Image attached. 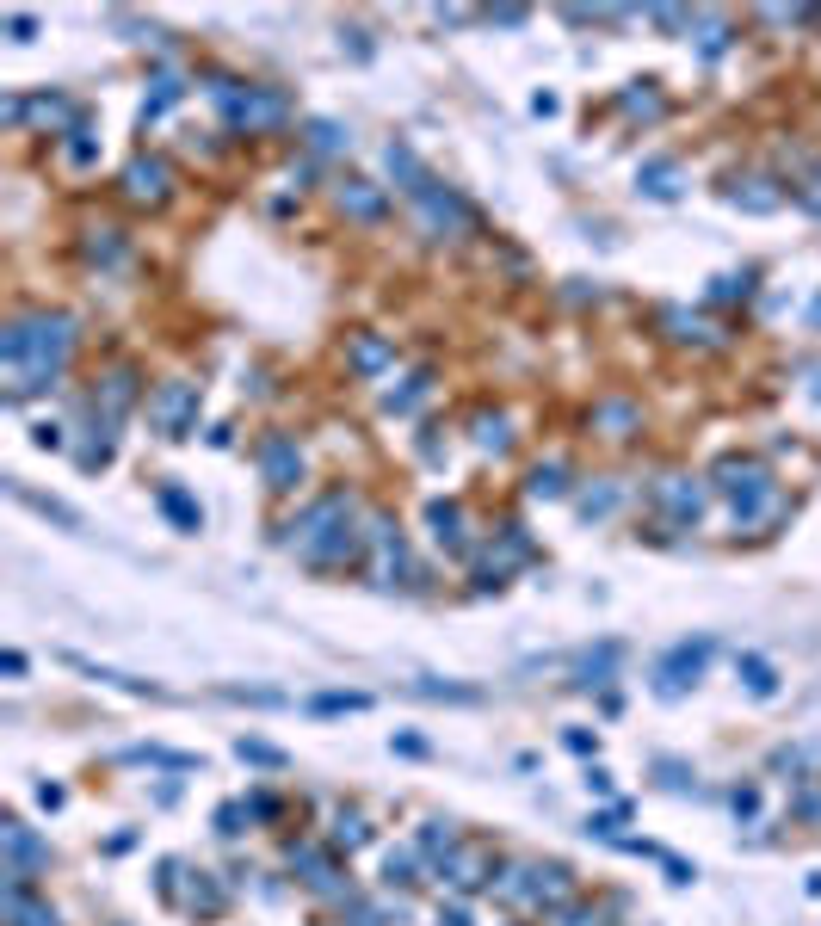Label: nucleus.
Segmentation results:
<instances>
[{
    "label": "nucleus",
    "mask_w": 821,
    "mask_h": 926,
    "mask_svg": "<svg viewBox=\"0 0 821 926\" xmlns=\"http://www.w3.org/2000/svg\"><path fill=\"white\" fill-rule=\"evenodd\" d=\"M75 352V315L25 309L0 328V365H7V402H25L38 389H56Z\"/></svg>",
    "instance_id": "nucleus-1"
},
{
    "label": "nucleus",
    "mask_w": 821,
    "mask_h": 926,
    "mask_svg": "<svg viewBox=\"0 0 821 926\" xmlns=\"http://www.w3.org/2000/svg\"><path fill=\"white\" fill-rule=\"evenodd\" d=\"M284 544L297 550V562H309V568H340V562H352L359 556V544H365V531H359V519H352V494H321V501H309L291 525H284Z\"/></svg>",
    "instance_id": "nucleus-2"
},
{
    "label": "nucleus",
    "mask_w": 821,
    "mask_h": 926,
    "mask_svg": "<svg viewBox=\"0 0 821 926\" xmlns=\"http://www.w3.org/2000/svg\"><path fill=\"white\" fill-rule=\"evenodd\" d=\"M210 105L223 112L229 130H247V136H260V130H278L284 118H291V99H284L278 87H247V81H223V75H210Z\"/></svg>",
    "instance_id": "nucleus-3"
},
{
    "label": "nucleus",
    "mask_w": 821,
    "mask_h": 926,
    "mask_svg": "<svg viewBox=\"0 0 821 926\" xmlns=\"http://www.w3.org/2000/svg\"><path fill=\"white\" fill-rule=\"evenodd\" d=\"M717 494H723L729 513H735V531L760 525L778 507V482H772V470H766L760 457H723L717 463Z\"/></svg>",
    "instance_id": "nucleus-4"
},
{
    "label": "nucleus",
    "mask_w": 821,
    "mask_h": 926,
    "mask_svg": "<svg viewBox=\"0 0 821 926\" xmlns=\"http://www.w3.org/2000/svg\"><path fill=\"white\" fill-rule=\"evenodd\" d=\"M568 889H575L568 865H513V871L494 877V896L507 908H556Z\"/></svg>",
    "instance_id": "nucleus-5"
},
{
    "label": "nucleus",
    "mask_w": 821,
    "mask_h": 926,
    "mask_svg": "<svg viewBox=\"0 0 821 926\" xmlns=\"http://www.w3.org/2000/svg\"><path fill=\"white\" fill-rule=\"evenodd\" d=\"M198 408H204V389L186 383V377H167V383L149 389V426L161 439H186L198 426Z\"/></svg>",
    "instance_id": "nucleus-6"
},
{
    "label": "nucleus",
    "mask_w": 821,
    "mask_h": 926,
    "mask_svg": "<svg viewBox=\"0 0 821 926\" xmlns=\"http://www.w3.org/2000/svg\"><path fill=\"white\" fill-rule=\"evenodd\" d=\"M710 655H717V643L710 636H686V643H673L667 655H661V667H655V698H686L698 680H704V667H710Z\"/></svg>",
    "instance_id": "nucleus-7"
},
{
    "label": "nucleus",
    "mask_w": 821,
    "mask_h": 926,
    "mask_svg": "<svg viewBox=\"0 0 821 926\" xmlns=\"http://www.w3.org/2000/svg\"><path fill=\"white\" fill-rule=\"evenodd\" d=\"M254 457H260V476H266L272 494H297L303 488V451H297L291 433H266L254 445Z\"/></svg>",
    "instance_id": "nucleus-8"
},
{
    "label": "nucleus",
    "mask_w": 821,
    "mask_h": 926,
    "mask_svg": "<svg viewBox=\"0 0 821 926\" xmlns=\"http://www.w3.org/2000/svg\"><path fill=\"white\" fill-rule=\"evenodd\" d=\"M0 846H7V883H31L38 871H50V846L31 834L19 815H7V822H0Z\"/></svg>",
    "instance_id": "nucleus-9"
},
{
    "label": "nucleus",
    "mask_w": 821,
    "mask_h": 926,
    "mask_svg": "<svg viewBox=\"0 0 821 926\" xmlns=\"http://www.w3.org/2000/svg\"><path fill=\"white\" fill-rule=\"evenodd\" d=\"M136 396H142V389H136V371H124V365L105 371L99 389H93V420H99L93 433H118V420L136 408Z\"/></svg>",
    "instance_id": "nucleus-10"
},
{
    "label": "nucleus",
    "mask_w": 821,
    "mask_h": 926,
    "mask_svg": "<svg viewBox=\"0 0 821 926\" xmlns=\"http://www.w3.org/2000/svg\"><path fill=\"white\" fill-rule=\"evenodd\" d=\"M284 865H291V871L315 889V896H352V889L340 883V865H334V859H328V852H321L315 840H297L291 852H284Z\"/></svg>",
    "instance_id": "nucleus-11"
},
{
    "label": "nucleus",
    "mask_w": 821,
    "mask_h": 926,
    "mask_svg": "<svg viewBox=\"0 0 821 926\" xmlns=\"http://www.w3.org/2000/svg\"><path fill=\"white\" fill-rule=\"evenodd\" d=\"M408 204L426 217V229H433V235H445V229H470V223H476V217H470V204H463L451 186H439V180H426L420 198H408Z\"/></svg>",
    "instance_id": "nucleus-12"
},
{
    "label": "nucleus",
    "mask_w": 821,
    "mask_h": 926,
    "mask_svg": "<svg viewBox=\"0 0 821 926\" xmlns=\"http://www.w3.org/2000/svg\"><path fill=\"white\" fill-rule=\"evenodd\" d=\"M655 501H661V513L673 519V525H698L704 519V482H692V476H667V482H655Z\"/></svg>",
    "instance_id": "nucleus-13"
},
{
    "label": "nucleus",
    "mask_w": 821,
    "mask_h": 926,
    "mask_svg": "<svg viewBox=\"0 0 821 926\" xmlns=\"http://www.w3.org/2000/svg\"><path fill=\"white\" fill-rule=\"evenodd\" d=\"M334 204L346 210V217H359V223H383L389 217V192L371 186V180H359V173H346V180L334 186Z\"/></svg>",
    "instance_id": "nucleus-14"
},
{
    "label": "nucleus",
    "mask_w": 821,
    "mask_h": 926,
    "mask_svg": "<svg viewBox=\"0 0 821 926\" xmlns=\"http://www.w3.org/2000/svg\"><path fill=\"white\" fill-rule=\"evenodd\" d=\"M426 525H433V544L463 556L470 550V513H463V501H433L426 507Z\"/></svg>",
    "instance_id": "nucleus-15"
},
{
    "label": "nucleus",
    "mask_w": 821,
    "mask_h": 926,
    "mask_svg": "<svg viewBox=\"0 0 821 926\" xmlns=\"http://www.w3.org/2000/svg\"><path fill=\"white\" fill-rule=\"evenodd\" d=\"M0 908H7V926H62V920H56V908H50V902H44L31 883H7Z\"/></svg>",
    "instance_id": "nucleus-16"
},
{
    "label": "nucleus",
    "mask_w": 821,
    "mask_h": 926,
    "mask_svg": "<svg viewBox=\"0 0 821 926\" xmlns=\"http://www.w3.org/2000/svg\"><path fill=\"white\" fill-rule=\"evenodd\" d=\"M167 180H173V173H167V161H155V155H136V161L124 167V192H130L136 204H161V198H167Z\"/></svg>",
    "instance_id": "nucleus-17"
},
{
    "label": "nucleus",
    "mask_w": 821,
    "mask_h": 926,
    "mask_svg": "<svg viewBox=\"0 0 821 926\" xmlns=\"http://www.w3.org/2000/svg\"><path fill=\"white\" fill-rule=\"evenodd\" d=\"M155 507L167 513V525H173V531H186V538H192V531H204V507H198V494H186L180 482H161V488H155Z\"/></svg>",
    "instance_id": "nucleus-18"
},
{
    "label": "nucleus",
    "mask_w": 821,
    "mask_h": 926,
    "mask_svg": "<svg viewBox=\"0 0 821 926\" xmlns=\"http://www.w3.org/2000/svg\"><path fill=\"white\" fill-rule=\"evenodd\" d=\"M636 192L673 204V198H680V161H673V155H649V161L636 167Z\"/></svg>",
    "instance_id": "nucleus-19"
},
{
    "label": "nucleus",
    "mask_w": 821,
    "mask_h": 926,
    "mask_svg": "<svg viewBox=\"0 0 821 926\" xmlns=\"http://www.w3.org/2000/svg\"><path fill=\"white\" fill-rule=\"evenodd\" d=\"M346 359L359 377H383L389 365H396V340H383V334H352L346 340Z\"/></svg>",
    "instance_id": "nucleus-20"
},
{
    "label": "nucleus",
    "mask_w": 821,
    "mask_h": 926,
    "mask_svg": "<svg viewBox=\"0 0 821 926\" xmlns=\"http://www.w3.org/2000/svg\"><path fill=\"white\" fill-rule=\"evenodd\" d=\"M371 544H377V562H383V575H402L414 581V562H408V538L389 519H371Z\"/></svg>",
    "instance_id": "nucleus-21"
},
{
    "label": "nucleus",
    "mask_w": 821,
    "mask_h": 926,
    "mask_svg": "<svg viewBox=\"0 0 821 926\" xmlns=\"http://www.w3.org/2000/svg\"><path fill=\"white\" fill-rule=\"evenodd\" d=\"M729 204H735V210H747V217H772V210L784 204V192H778L772 180H760V173H747V180H735V186H729Z\"/></svg>",
    "instance_id": "nucleus-22"
},
{
    "label": "nucleus",
    "mask_w": 821,
    "mask_h": 926,
    "mask_svg": "<svg viewBox=\"0 0 821 926\" xmlns=\"http://www.w3.org/2000/svg\"><path fill=\"white\" fill-rule=\"evenodd\" d=\"M383 161H389V173H396V186H402V198H420V186L433 180V173L420 167V155L408 149L402 136H396V142H389V149H383Z\"/></svg>",
    "instance_id": "nucleus-23"
},
{
    "label": "nucleus",
    "mask_w": 821,
    "mask_h": 926,
    "mask_svg": "<svg viewBox=\"0 0 821 926\" xmlns=\"http://www.w3.org/2000/svg\"><path fill=\"white\" fill-rule=\"evenodd\" d=\"M186 908H192L198 920H217V914L229 908V889L217 883V871H192V889H186Z\"/></svg>",
    "instance_id": "nucleus-24"
},
{
    "label": "nucleus",
    "mask_w": 821,
    "mask_h": 926,
    "mask_svg": "<svg viewBox=\"0 0 821 926\" xmlns=\"http://www.w3.org/2000/svg\"><path fill=\"white\" fill-rule=\"evenodd\" d=\"M735 673H741V686L754 692V698H778V667H772L766 655L741 649V655H735Z\"/></svg>",
    "instance_id": "nucleus-25"
},
{
    "label": "nucleus",
    "mask_w": 821,
    "mask_h": 926,
    "mask_svg": "<svg viewBox=\"0 0 821 926\" xmlns=\"http://www.w3.org/2000/svg\"><path fill=\"white\" fill-rule=\"evenodd\" d=\"M7 488H13V501H25L31 513H44V519H56L62 531H81V513L68 507V501H56V494H31L25 482H7Z\"/></svg>",
    "instance_id": "nucleus-26"
},
{
    "label": "nucleus",
    "mask_w": 821,
    "mask_h": 926,
    "mask_svg": "<svg viewBox=\"0 0 821 926\" xmlns=\"http://www.w3.org/2000/svg\"><path fill=\"white\" fill-rule=\"evenodd\" d=\"M303 149H309V155H346L352 136H346L334 118H309V124H303Z\"/></svg>",
    "instance_id": "nucleus-27"
},
{
    "label": "nucleus",
    "mask_w": 821,
    "mask_h": 926,
    "mask_svg": "<svg viewBox=\"0 0 821 926\" xmlns=\"http://www.w3.org/2000/svg\"><path fill=\"white\" fill-rule=\"evenodd\" d=\"M457 846H463V840H457V828H451V822H426V828H420V840H414V852H420V859H433V865H445Z\"/></svg>",
    "instance_id": "nucleus-28"
},
{
    "label": "nucleus",
    "mask_w": 821,
    "mask_h": 926,
    "mask_svg": "<svg viewBox=\"0 0 821 926\" xmlns=\"http://www.w3.org/2000/svg\"><path fill=\"white\" fill-rule=\"evenodd\" d=\"M180 93H186V81H180V75H167V68H161V75L149 81V99H142V124H155V118L167 112V105H180Z\"/></svg>",
    "instance_id": "nucleus-29"
},
{
    "label": "nucleus",
    "mask_w": 821,
    "mask_h": 926,
    "mask_svg": "<svg viewBox=\"0 0 821 926\" xmlns=\"http://www.w3.org/2000/svg\"><path fill=\"white\" fill-rule=\"evenodd\" d=\"M525 494H531V501H562V494H568V470H562V463H538L531 482H525Z\"/></svg>",
    "instance_id": "nucleus-30"
},
{
    "label": "nucleus",
    "mask_w": 821,
    "mask_h": 926,
    "mask_svg": "<svg viewBox=\"0 0 821 926\" xmlns=\"http://www.w3.org/2000/svg\"><path fill=\"white\" fill-rule=\"evenodd\" d=\"M618 105H624V112H630V118H661V112H667V99L655 93V81H630Z\"/></svg>",
    "instance_id": "nucleus-31"
},
{
    "label": "nucleus",
    "mask_w": 821,
    "mask_h": 926,
    "mask_svg": "<svg viewBox=\"0 0 821 926\" xmlns=\"http://www.w3.org/2000/svg\"><path fill=\"white\" fill-rule=\"evenodd\" d=\"M235 754H241L247 766H266V772H284V766H291V754H284V747L254 741V735H241V741H235Z\"/></svg>",
    "instance_id": "nucleus-32"
},
{
    "label": "nucleus",
    "mask_w": 821,
    "mask_h": 926,
    "mask_svg": "<svg viewBox=\"0 0 821 926\" xmlns=\"http://www.w3.org/2000/svg\"><path fill=\"white\" fill-rule=\"evenodd\" d=\"M692 31H698V56H704V62H717V56L729 50V25H723L717 13H698Z\"/></svg>",
    "instance_id": "nucleus-33"
},
{
    "label": "nucleus",
    "mask_w": 821,
    "mask_h": 926,
    "mask_svg": "<svg viewBox=\"0 0 821 926\" xmlns=\"http://www.w3.org/2000/svg\"><path fill=\"white\" fill-rule=\"evenodd\" d=\"M87 260H93V266H118V260H124V241H118V229H112V223L87 229Z\"/></svg>",
    "instance_id": "nucleus-34"
},
{
    "label": "nucleus",
    "mask_w": 821,
    "mask_h": 926,
    "mask_svg": "<svg viewBox=\"0 0 821 926\" xmlns=\"http://www.w3.org/2000/svg\"><path fill=\"white\" fill-rule=\"evenodd\" d=\"M426 389H433V371H414V377H402V389H389V396H383V408H389V414H408V408L426 396Z\"/></svg>",
    "instance_id": "nucleus-35"
},
{
    "label": "nucleus",
    "mask_w": 821,
    "mask_h": 926,
    "mask_svg": "<svg viewBox=\"0 0 821 926\" xmlns=\"http://www.w3.org/2000/svg\"><path fill=\"white\" fill-rule=\"evenodd\" d=\"M365 840H371L365 815H359V809H340V815H334V846H340V852H359Z\"/></svg>",
    "instance_id": "nucleus-36"
},
{
    "label": "nucleus",
    "mask_w": 821,
    "mask_h": 926,
    "mask_svg": "<svg viewBox=\"0 0 821 926\" xmlns=\"http://www.w3.org/2000/svg\"><path fill=\"white\" fill-rule=\"evenodd\" d=\"M309 710H315V717H340V710H371V692H315Z\"/></svg>",
    "instance_id": "nucleus-37"
},
{
    "label": "nucleus",
    "mask_w": 821,
    "mask_h": 926,
    "mask_svg": "<svg viewBox=\"0 0 821 926\" xmlns=\"http://www.w3.org/2000/svg\"><path fill=\"white\" fill-rule=\"evenodd\" d=\"M661 328H667L673 340H710V322H698L692 309H667V315H661Z\"/></svg>",
    "instance_id": "nucleus-38"
},
{
    "label": "nucleus",
    "mask_w": 821,
    "mask_h": 926,
    "mask_svg": "<svg viewBox=\"0 0 821 926\" xmlns=\"http://www.w3.org/2000/svg\"><path fill=\"white\" fill-rule=\"evenodd\" d=\"M476 445H482V451H507V445H513L507 414H476Z\"/></svg>",
    "instance_id": "nucleus-39"
},
{
    "label": "nucleus",
    "mask_w": 821,
    "mask_h": 926,
    "mask_svg": "<svg viewBox=\"0 0 821 926\" xmlns=\"http://www.w3.org/2000/svg\"><path fill=\"white\" fill-rule=\"evenodd\" d=\"M747 291H754V272H723L717 284H710V303H735Z\"/></svg>",
    "instance_id": "nucleus-40"
},
{
    "label": "nucleus",
    "mask_w": 821,
    "mask_h": 926,
    "mask_svg": "<svg viewBox=\"0 0 821 926\" xmlns=\"http://www.w3.org/2000/svg\"><path fill=\"white\" fill-rule=\"evenodd\" d=\"M593 420H599V426H612V439H624L630 426H636V408H630V402H599Z\"/></svg>",
    "instance_id": "nucleus-41"
},
{
    "label": "nucleus",
    "mask_w": 821,
    "mask_h": 926,
    "mask_svg": "<svg viewBox=\"0 0 821 926\" xmlns=\"http://www.w3.org/2000/svg\"><path fill=\"white\" fill-rule=\"evenodd\" d=\"M62 155H68V167H93V161H99V142H93L87 130H68V142H62Z\"/></svg>",
    "instance_id": "nucleus-42"
},
{
    "label": "nucleus",
    "mask_w": 821,
    "mask_h": 926,
    "mask_svg": "<svg viewBox=\"0 0 821 926\" xmlns=\"http://www.w3.org/2000/svg\"><path fill=\"white\" fill-rule=\"evenodd\" d=\"M383 883L389 889H396V883L408 889L414 883V846H402V852H389V859H383Z\"/></svg>",
    "instance_id": "nucleus-43"
},
{
    "label": "nucleus",
    "mask_w": 821,
    "mask_h": 926,
    "mask_svg": "<svg viewBox=\"0 0 821 926\" xmlns=\"http://www.w3.org/2000/svg\"><path fill=\"white\" fill-rule=\"evenodd\" d=\"M612 507H618V488L612 482H599L593 494H581V519H605Z\"/></svg>",
    "instance_id": "nucleus-44"
},
{
    "label": "nucleus",
    "mask_w": 821,
    "mask_h": 926,
    "mask_svg": "<svg viewBox=\"0 0 821 926\" xmlns=\"http://www.w3.org/2000/svg\"><path fill=\"white\" fill-rule=\"evenodd\" d=\"M247 822H254V815H247V803H223V809H217V834H223V840H235Z\"/></svg>",
    "instance_id": "nucleus-45"
},
{
    "label": "nucleus",
    "mask_w": 821,
    "mask_h": 926,
    "mask_svg": "<svg viewBox=\"0 0 821 926\" xmlns=\"http://www.w3.org/2000/svg\"><path fill=\"white\" fill-rule=\"evenodd\" d=\"M655 772H661V785H667V791H698V785H692V772H686L680 760H655Z\"/></svg>",
    "instance_id": "nucleus-46"
},
{
    "label": "nucleus",
    "mask_w": 821,
    "mask_h": 926,
    "mask_svg": "<svg viewBox=\"0 0 821 926\" xmlns=\"http://www.w3.org/2000/svg\"><path fill=\"white\" fill-rule=\"evenodd\" d=\"M7 31H13V44H31V38H38V19H31V13H7Z\"/></svg>",
    "instance_id": "nucleus-47"
},
{
    "label": "nucleus",
    "mask_w": 821,
    "mask_h": 926,
    "mask_svg": "<svg viewBox=\"0 0 821 926\" xmlns=\"http://www.w3.org/2000/svg\"><path fill=\"white\" fill-rule=\"evenodd\" d=\"M31 439H38L44 451H56V445H62V426H56V420H38V426H31Z\"/></svg>",
    "instance_id": "nucleus-48"
},
{
    "label": "nucleus",
    "mask_w": 821,
    "mask_h": 926,
    "mask_svg": "<svg viewBox=\"0 0 821 926\" xmlns=\"http://www.w3.org/2000/svg\"><path fill=\"white\" fill-rule=\"evenodd\" d=\"M247 815H260V822H272V815H278V797L254 791V797H247Z\"/></svg>",
    "instance_id": "nucleus-49"
},
{
    "label": "nucleus",
    "mask_w": 821,
    "mask_h": 926,
    "mask_svg": "<svg viewBox=\"0 0 821 926\" xmlns=\"http://www.w3.org/2000/svg\"><path fill=\"white\" fill-rule=\"evenodd\" d=\"M562 747H568V754H593V747H599V741H593L587 729H568V735H562Z\"/></svg>",
    "instance_id": "nucleus-50"
},
{
    "label": "nucleus",
    "mask_w": 821,
    "mask_h": 926,
    "mask_svg": "<svg viewBox=\"0 0 821 926\" xmlns=\"http://www.w3.org/2000/svg\"><path fill=\"white\" fill-rule=\"evenodd\" d=\"M587 791H593V797H612V772H605V766H587Z\"/></svg>",
    "instance_id": "nucleus-51"
},
{
    "label": "nucleus",
    "mask_w": 821,
    "mask_h": 926,
    "mask_svg": "<svg viewBox=\"0 0 821 926\" xmlns=\"http://www.w3.org/2000/svg\"><path fill=\"white\" fill-rule=\"evenodd\" d=\"M729 803H735V815H760V791H754V785H747V791H735Z\"/></svg>",
    "instance_id": "nucleus-52"
},
{
    "label": "nucleus",
    "mask_w": 821,
    "mask_h": 926,
    "mask_svg": "<svg viewBox=\"0 0 821 926\" xmlns=\"http://www.w3.org/2000/svg\"><path fill=\"white\" fill-rule=\"evenodd\" d=\"M439 926H470V908H463V902H451V908H439Z\"/></svg>",
    "instance_id": "nucleus-53"
},
{
    "label": "nucleus",
    "mask_w": 821,
    "mask_h": 926,
    "mask_svg": "<svg viewBox=\"0 0 821 926\" xmlns=\"http://www.w3.org/2000/svg\"><path fill=\"white\" fill-rule=\"evenodd\" d=\"M556 926H599V914H593V908H568Z\"/></svg>",
    "instance_id": "nucleus-54"
},
{
    "label": "nucleus",
    "mask_w": 821,
    "mask_h": 926,
    "mask_svg": "<svg viewBox=\"0 0 821 926\" xmlns=\"http://www.w3.org/2000/svg\"><path fill=\"white\" fill-rule=\"evenodd\" d=\"M803 204H809V210H815V217H821V167L809 173V186H803Z\"/></svg>",
    "instance_id": "nucleus-55"
},
{
    "label": "nucleus",
    "mask_w": 821,
    "mask_h": 926,
    "mask_svg": "<svg viewBox=\"0 0 821 926\" xmlns=\"http://www.w3.org/2000/svg\"><path fill=\"white\" fill-rule=\"evenodd\" d=\"M531 112H538V118H556L562 99H556V93H538V99H531Z\"/></svg>",
    "instance_id": "nucleus-56"
},
{
    "label": "nucleus",
    "mask_w": 821,
    "mask_h": 926,
    "mask_svg": "<svg viewBox=\"0 0 821 926\" xmlns=\"http://www.w3.org/2000/svg\"><path fill=\"white\" fill-rule=\"evenodd\" d=\"M389 747H396V754H414V760L426 754V741H420V735H396V741H389Z\"/></svg>",
    "instance_id": "nucleus-57"
},
{
    "label": "nucleus",
    "mask_w": 821,
    "mask_h": 926,
    "mask_svg": "<svg viewBox=\"0 0 821 926\" xmlns=\"http://www.w3.org/2000/svg\"><path fill=\"white\" fill-rule=\"evenodd\" d=\"M38 803H44V809H62V803H68V791H62V785H38Z\"/></svg>",
    "instance_id": "nucleus-58"
},
{
    "label": "nucleus",
    "mask_w": 821,
    "mask_h": 926,
    "mask_svg": "<svg viewBox=\"0 0 821 926\" xmlns=\"http://www.w3.org/2000/svg\"><path fill=\"white\" fill-rule=\"evenodd\" d=\"M0 673H7V680H19V673H25V655H19V649H7V655H0Z\"/></svg>",
    "instance_id": "nucleus-59"
},
{
    "label": "nucleus",
    "mask_w": 821,
    "mask_h": 926,
    "mask_svg": "<svg viewBox=\"0 0 821 926\" xmlns=\"http://www.w3.org/2000/svg\"><path fill=\"white\" fill-rule=\"evenodd\" d=\"M488 19H494V25H525V7H494Z\"/></svg>",
    "instance_id": "nucleus-60"
},
{
    "label": "nucleus",
    "mask_w": 821,
    "mask_h": 926,
    "mask_svg": "<svg viewBox=\"0 0 821 926\" xmlns=\"http://www.w3.org/2000/svg\"><path fill=\"white\" fill-rule=\"evenodd\" d=\"M815 322H821V297H815Z\"/></svg>",
    "instance_id": "nucleus-61"
}]
</instances>
